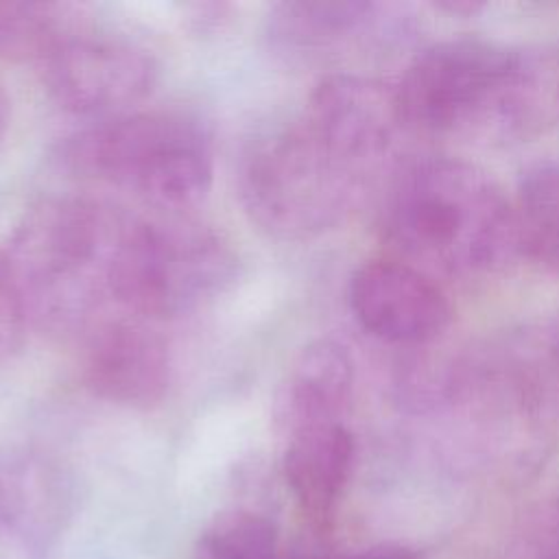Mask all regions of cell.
I'll list each match as a JSON object with an SVG mask.
<instances>
[{"label":"cell","instance_id":"8","mask_svg":"<svg viewBox=\"0 0 559 559\" xmlns=\"http://www.w3.org/2000/svg\"><path fill=\"white\" fill-rule=\"evenodd\" d=\"M83 334V378L94 395L127 408H151L164 400L173 358L155 321L111 310Z\"/></svg>","mask_w":559,"mask_h":559},{"label":"cell","instance_id":"2","mask_svg":"<svg viewBox=\"0 0 559 559\" xmlns=\"http://www.w3.org/2000/svg\"><path fill=\"white\" fill-rule=\"evenodd\" d=\"M391 245L419 271L472 275L518 249L513 203L476 164L430 155L404 166L386 197Z\"/></svg>","mask_w":559,"mask_h":559},{"label":"cell","instance_id":"5","mask_svg":"<svg viewBox=\"0 0 559 559\" xmlns=\"http://www.w3.org/2000/svg\"><path fill=\"white\" fill-rule=\"evenodd\" d=\"M365 181V170L297 120L249 148L238 175V197L264 234L306 240L336 227L354 207Z\"/></svg>","mask_w":559,"mask_h":559},{"label":"cell","instance_id":"17","mask_svg":"<svg viewBox=\"0 0 559 559\" xmlns=\"http://www.w3.org/2000/svg\"><path fill=\"white\" fill-rule=\"evenodd\" d=\"M28 314L17 290L7 253L0 251V365L22 345Z\"/></svg>","mask_w":559,"mask_h":559},{"label":"cell","instance_id":"7","mask_svg":"<svg viewBox=\"0 0 559 559\" xmlns=\"http://www.w3.org/2000/svg\"><path fill=\"white\" fill-rule=\"evenodd\" d=\"M52 100L79 116L118 118L144 100L157 79V66L142 46L94 35L85 26L63 39L41 63Z\"/></svg>","mask_w":559,"mask_h":559},{"label":"cell","instance_id":"14","mask_svg":"<svg viewBox=\"0 0 559 559\" xmlns=\"http://www.w3.org/2000/svg\"><path fill=\"white\" fill-rule=\"evenodd\" d=\"M518 249L559 271V162L531 166L513 203Z\"/></svg>","mask_w":559,"mask_h":559},{"label":"cell","instance_id":"3","mask_svg":"<svg viewBox=\"0 0 559 559\" xmlns=\"http://www.w3.org/2000/svg\"><path fill=\"white\" fill-rule=\"evenodd\" d=\"M528 52L463 35L430 44L395 85L402 124L432 135H509L533 124L546 81Z\"/></svg>","mask_w":559,"mask_h":559},{"label":"cell","instance_id":"12","mask_svg":"<svg viewBox=\"0 0 559 559\" xmlns=\"http://www.w3.org/2000/svg\"><path fill=\"white\" fill-rule=\"evenodd\" d=\"M354 459L356 443L345 421L301 428L286 437L284 478L314 524H323L332 515L352 478Z\"/></svg>","mask_w":559,"mask_h":559},{"label":"cell","instance_id":"15","mask_svg":"<svg viewBox=\"0 0 559 559\" xmlns=\"http://www.w3.org/2000/svg\"><path fill=\"white\" fill-rule=\"evenodd\" d=\"M83 28L81 9L59 2H0V59L41 63Z\"/></svg>","mask_w":559,"mask_h":559},{"label":"cell","instance_id":"13","mask_svg":"<svg viewBox=\"0 0 559 559\" xmlns=\"http://www.w3.org/2000/svg\"><path fill=\"white\" fill-rule=\"evenodd\" d=\"M376 4L365 0H290L269 13V39L288 52L319 50L358 31Z\"/></svg>","mask_w":559,"mask_h":559},{"label":"cell","instance_id":"1","mask_svg":"<svg viewBox=\"0 0 559 559\" xmlns=\"http://www.w3.org/2000/svg\"><path fill=\"white\" fill-rule=\"evenodd\" d=\"M138 218L94 197H50L28 207L4 251L28 321L70 334L120 310V280Z\"/></svg>","mask_w":559,"mask_h":559},{"label":"cell","instance_id":"16","mask_svg":"<svg viewBox=\"0 0 559 559\" xmlns=\"http://www.w3.org/2000/svg\"><path fill=\"white\" fill-rule=\"evenodd\" d=\"M194 559H288L275 524L262 513L236 509L212 520L194 544Z\"/></svg>","mask_w":559,"mask_h":559},{"label":"cell","instance_id":"10","mask_svg":"<svg viewBox=\"0 0 559 559\" xmlns=\"http://www.w3.org/2000/svg\"><path fill=\"white\" fill-rule=\"evenodd\" d=\"M330 148L365 170L376 168L402 124L395 87L356 74H330L310 92L301 118Z\"/></svg>","mask_w":559,"mask_h":559},{"label":"cell","instance_id":"4","mask_svg":"<svg viewBox=\"0 0 559 559\" xmlns=\"http://www.w3.org/2000/svg\"><path fill=\"white\" fill-rule=\"evenodd\" d=\"M61 162L90 179L186 214L207 197L212 140L203 124L175 111H138L103 120L63 140Z\"/></svg>","mask_w":559,"mask_h":559},{"label":"cell","instance_id":"6","mask_svg":"<svg viewBox=\"0 0 559 559\" xmlns=\"http://www.w3.org/2000/svg\"><path fill=\"white\" fill-rule=\"evenodd\" d=\"M236 273L229 242L210 225L170 214L138 218L124 258L118 306L151 321L177 319L212 301Z\"/></svg>","mask_w":559,"mask_h":559},{"label":"cell","instance_id":"19","mask_svg":"<svg viewBox=\"0 0 559 559\" xmlns=\"http://www.w3.org/2000/svg\"><path fill=\"white\" fill-rule=\"evenodd\" d=\"M435 7L441 9V11H448V13L469 15V13L480 11V9H483V2H476V0H445V2H437Z\"/></svg>","mask_w":559,"mask_h":559},{"label":"cell","instance_id":"18","mask_svg":"<svg viewBox=\"0 0 559 559\" xmlns=\"http://www.w3.org/2000/svg\"><path fill=\"white\" fill-rule=\"evenodd\" d=\"M288 559H341V557H334L325 550H317V548H299L295 552L288 555ZM349 559H419V555L406 546H400V544H382V546H373L356 557H349Z\"/></svg>","mask_w":559,"mask_h":559},{"label":"cell","instance_id":"20","mask_svg":"<svg viewBox=\"0 0 559 559\" xmlns=\"http://www.w3.org/2000/svg\"><path fill=\"white\" fill-rule=\"evenodd\" d=\"M9 124H11V103H9V96L4 94V90L0 85V148L7 142Z\"/></svg>","mask_w":559,"mask_h":559},{"label":"cell","instance_id":"11","mask_svg":"<svg viewBox=\"0 0 559 559\" xmlns=\"http://www.w3.org/2000/svg\"><path fill=\"white\" fill-rule=\"evenodd\" d=\"M356 369L347 347L334 338L308 343L286 369L275 397L273 419L284 437L321 424H341L354 397Z\"/></svg>","mask_w":559,"mask_h":559},{"label":"cell","instance_id":"9","mask_svg":"<svg viewBox=\"0 0 559 559\" xmlns=\"http://www.w3.org/2000/svg\"><path fill=\"white\" fill-rule=\"evenodd\" d=\"M349 308L365 332L397 345L428 343L452 319L441 286L400 260H369L358 266L349 280Z\"/></svg>","mask_w":559,"mask_h":559}]
</instances>
